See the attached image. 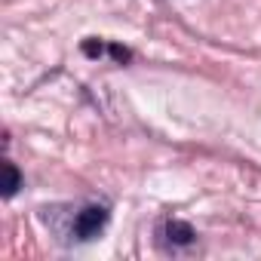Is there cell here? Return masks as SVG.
Segmentation results:
<instances>
[{"label":"cell","mask_w":261,"mask_h":261,"mask_svg":"<svg viewBox=\"0 0 261 261\" xmlns=\"http://www.w3.org/2000/svg\"><path fill=\"white\" fill-rule=\"evenodd\" d=\"M166 237H169L172 243H178V246H188L197 233H194V227H191L188 221H169V224H166Z\"/></svg>","instance_id":"obj_2"},{"label":"cell","mask_w":261,"mask_h":261,"mask_svg":"<svg viewBox=\"0 0 261 261\" xmlns=\"http://www.w3.org/2000/svg\"><path fill=\"white\" fill-rule=\"evenodd\" d=\"M105 224H108V209L105 206H86L74 221V233L80 240H92V237H98V230Z\"/></svg>","instance_id":"obj_1"},{"label":"cell","mask_w":261,"mask_h":261,"mask_svg":"<svg viewBox=\"0 0 261 261\" xmlns=\"http://www.w3.org/2000/svg\"><path fill=\"white\" fill-rule=\"evenodd\" d=\"M83 53H86V56H101V53H105V43L89 40V43H83Z\"/></svg>","instance_id":"obj_4"},{"label":"cell","mask_w":261,"mask_h":261,"mask_svg":"<svg viewBox=\"0 0 261 261\" xmlns=\"http://www.w3.org/2000/svg\"><path fill=\"white\" fill-rule=\"evenodd\" d=\"M4 172H7V191H4V194H7V197H13V194L22 188V175H19V169H16L13 163H7V166H4Z\"/></svg>","instance_id":"obj_3"}]
</instances>
